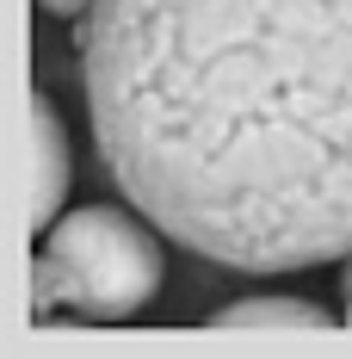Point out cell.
<instances>
[{
  "label": "cell",
  "instance_id": "obj_1",
  "mask_svg": "<svg viewBox=\"0 0 352 359\" xmlns=\"http://www.w3.org/2000/svg\"><path fill=\"white\" fill-rule=\"evenodd\" d=\"M99 168L235 273L352 254V0H93L74 19Z\"/></svg>",
  "mask_w": 352,
  "mask_h": 359
},
{
  "label": "cell",
  "instance_id": "obj_2",
  "mask_svg": "<svg viewBox=\"0 0 352 359\" xmlns=\"http://www.w3.org/2000/svg\"><path fill=\"white\" fill-rule=\"evenodd\" d=\"M161 229L124 205H80L37 236L31 260V316L50 323L56 304H69L80 323H124L161 291Z\"/></svg>",
  "mask_w": 352,
  "mask_h": 359
},
{
  "label": "cell",
  "instance_id": "obj_3",
  "mask_svg": "<svg viewBox=\"0 0 352 359\" xmlns=\"http://www.w3.org/2000/svg\"><path fill=\"white\" fill-rule=\"evenodd\" d=\"M62 205H69V130L50 106V93H31V192H25L31 236H43Z\"/></svg>",
  "mask_w": 352,
  "mask_h": 359
},
{
  "label": "cell",
  "instance_id": "obj_4",
  "mask_svg": "<svg viewBox=\"0 0 352 359\" xmlns=\"http://www.w3.org/2000/svg\"><path fill=\"white\" fill-rule=\"evenodd\" d=\"M211 323L216 328H334V316L309 297H241V304H223Z\"/></svg>",
  "mask_w": 352,
  "mask_h": 359
},
{
  "label": "cell",
  "instance_id": "obj_5",
  "mask_svg": "<svg viewBox=\"0 0 352 359\" xmlns=\"http://www.w3.org/2000/svg\"><path fill=\"white\" fill-rule=\"evenodd\" d=\"M37 6H43L50 19H80V13H87L93 0H37Z\"/></svg>",
  "mask_w": 352,
  "mask_h": 359
},
{
  "label": "cell",
  "instance_id": "obj_6",
  "mask_svg": "<svg viewBox=\"0 0 352 359\" xmlns=\"http://www.w3.org/2000/svg\"><path fill=\"white\" fill-rule=\"evenodd\" d=\"M340 304H346V323H352V260H346V273H340Z\"/></svg>",
  "mask_w": 352,
  "mask_h": 359
}]
</instances>
